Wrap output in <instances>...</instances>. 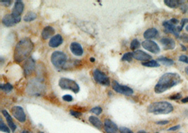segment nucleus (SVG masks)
<instances>
[{
	"instance_id": "17",
	"label": "nucleus",
	"mask_w": 188,
	"mask_h": 133,
	"mask_svg": "<svg viewBox=\"0 0 188 133\" xmlns=\"http://www.w3.org/2000/svg\"><path fill=\"white\" fill-rule=\"evenodd\" d=\"M71 53L76 56H81L83 54V49L81 45L77 43V42H73L70 46Z\"/></svg>"
},
{
	"instance_id": "14",
	"label": "nucleus",
	"mask_w": 188,
	"mask_h": 133,
	"mask_svg": "<svg viewBox=\"0 0 188 133\" xmlns=\"http://www.w3.org/2000/svg\"><path fill=\"white\" fill-rule=\"evenodd\" d=\"M34 69L35 61L32 58H29V59L26 61V62L23 65V71L25 76L31 75L32 72L34 71Z\"/></svg>"
},
{
	"instance_id": "30",
	"label": "nucleus",
	"mask_w": 188,
	"mask_h": 133,
	"mask_svg": "<svg viewBox=\"0 0 188 133\" xmlns=\"http://www.w3.org/2000/svg\"><path fill=\"white\" fill-rule=\"evenodd\" d=\"M0 130H1L2 132H4L10 133L9 128L6 126V124H4V121H2V119H1V124H0Z\"/></svg>"
},
{
	"instance_id": "10",
	"label": "nucleus",
	"mask_w": 188,
	"mask_h": 133,
	"mask_svg": "<svg viewBox=\"0 0 188 133\" xmlns=\"http://www.w3.org/2000/svg\"><path fill=\"white\" fill-rule=\"evenodd\" d=\"M163 26L164 27L165 31L168 33H171L173 34L174 36H176L177 38L179 37V30H178V26H176L174 24L172 23L170 20H166L163 23Z\"/></svg>"
},
{
	"instance_id": "39",
	"label": "nucleus",
	"mask_w": 188,
	"mask_h": 133,
	"mask_svg": "<svg viewBox=\"0 0 188 133\" xmlns=\"http://www.w3.org/2000/svg\"><path fill=\"white\" fill-rule=\"evenodd\" d=\"M180 128H181V126H180V125H178V126H175L173 127H170V128L168 129V131H176V130H179Z\"/></svg>"
},
{
	"instance_id": "49",
	"label": "nucleus",
	"mask_w": 188,
	"mask_h": 133,
	"mask_svg": "<svg viewBox=\"0 0 188 133\" xmlns=\"http://www.w3.org/2000/svg\"><path fill=\"white\" fill-rule=\"evenodd\" d=\"M186 30L188 32V25L186 26Z\"/></svg>"
},
{
	"instance_id": "16",
	"label": "nucleus",
	"mask_w": 188,
	"mask_h": 133,
	"mask_svg": "<svg viewBox=\"0 0 188 133\" xmlns=\"http://www.w3.org/2000/svg\"><path fill=\"white\" fill-rule=\"evenodd\" d=\"M160 42L165 50H173L176 47V42L172 38L164 37L160 40Z\"/></svg>"
},
{
	"instance_id": "25",
	"label": "nucleus",
	"mask_w": 188,
	"mask_h": 133,
	"mask_svg": "<svg viewBox=\"0 0 188 133\" xmlns=\"http://www.w3.org/2000/svg\"><path fill=\"white\" fill-rule=\"evenodd\" d=\"M36 18H37L36 13L31 11L26 13V15L23 18V20L24 21H26V22H31V21L35 20Z\"/></svg>"
},
{
	"instance_id": "19",
	"label": "nucleus",
	"mask_w": 188,
	"mask_h": 133,
	"mask_svg": "<svg viewBox=\"0 0 188 133\" xmlns=\"http://www.w3.org/2000/svg\"><path fill=\"white\" fill-rule=\"evenodd\" d=\"M2 113L3 115L4 116L5 118H6V120H7V124L8 126H9V127L11 128V130H12V132H15L16 129V126L15 123H13V119L12 118V116H11L9 115V114L8 113V111H6V110H2Z\"/></svg>"
},
{
	"instance_id": "43",
	"label": "nucleus",
	"mask_w": 188,
	"mask_h": 133,
	"mask_svg": "<svg viewBox=\"0 0 188 133\" xmlns=\"http://www.w3.org/2000/svg\"><path fill=\"white\" fill-rule=\"evenodd\" d=\"M182 102H183V103L188 102V97L184 98V99H182Z\"/></svg>"
},
{
	"instance_id": "42",
	"label": "nucleus",
	"mask_w": 188,
	"mask_h": 133,
	"mask_svg": "<svg viewBox=\"0 0 188 133\" xmlns=\"http://www.w3.org/2000/svg\"><path fill=\"white\" fill-rule=\"evenodd\" d=\"M168 123H169L168 121H161L157 122V124H158V125H166Z\"/></svg>"
},
{
	"instance_id": "38",
	"label": "nucleus",
	"mask_w": 188,
	"mask_h": 133,
	"mask_svg": "<svg viewBox=\"0 0 188 133\" xmlns=\"http://www.w3.org/2000/svg\"><path fill=\"white\" fill-rule=\"evenodd\" d=\"M63 100L66 102H71L73 100V97L70 95H65L63 96Z\"/></svg>"
},
{
	"instance_id": "40",
	"label": "nucleus",
	"mask_w": 188,
	"mask_h": 133,
	"mask_svg": "<svg viewBox=\"0 0 188 133\" xmlns=\"http://www.w3.org/2000/svg\"><path fill=\"white\" fill-rule=\"evenodd\" d=\"M0 2H1V3L3 5H4V6H9L12 2V1H4V0H2V1H0Z\"/></svg>"
},
{
	"instance_id": "27",
	"label": "nucleus",
	"mask_w": 188,
	"mask_h": 133,
	"mask_svg": "<svg viewBox=\"0 0 188 133\" xmlns=\"http://www.w3.org/2000/svg\"><path fill=\"white\" fill-rule=\"evenodd\" d=\"M133 58V53H126L122 57L123 61H127V62H131Z\"/></svg>"
},
{
	"instance_id": "36",
	"label": "nucleus",
	"mask_w": 188,
	"mask_h": 133,
	"mask_svg": "<svg viewBox=\"0 0 188 133\" xmlns=\"http://www.w3.org/2000/svg\"><path fill=\"white\" fill-rule=\"evenodd\" d=\"M179 61L188 64V58L187 56H186V55H181V56L179 57Z\"/></svg>"
},
{
	"instance_id": "1",
	"label": "nucleus",
	"mask_w": 188,
	"mask_h": 133,
	"mask_svg": "<svg viewBox=\"0 0 188 133\" xmlns=\"http://www.w3.org/2000/svg\"><path fill=\"white\" fill-rule=\"evenodd\" d=\"M182 81L181 77L176 73H166L158 80L155 86L154 91L157 94H161L166 90L177 86Z\"/></svg>"
},
{
	"instance_id": "23",
	"label": "nucleus",
	"mask_w": 188,
	"mask_h": 133,
	"mask_svg": "<svg viewBox=\"0 0 188 133\" xmlns=\"http://www.w3.org/2000/svg\"><path fill=\"white\" fill-rule=\"evenodd\" d=\"M89 121L92 123L94 126L96 127V128L98 129H101L103 126V124L101 123V121L99 120L97 117L96 116H90L89 117Z\"/></svg>"
},
{
	"instance_id": "6",
	"label": "nucleus",
	"mask_w": 188,
	"mask_h": 133,
	"mask_svg": "<svg viewBox=\"0 0 188 133\" xmlns=\"http://www.w3.org/2000/svg\"><path fill=\"white\" fill-rule=\"evenodd\" d=\"M93 77L96 81V82H97V83L99 84L103 85V86H109L110 85V80L109 79V77L100 70H94Z\"/></svg>"
},
{
	"instance_id": "33",
	"label": "nucleus",
	"mask_w": 188,
	"mask_h": 133,
	"mask_svg": "<svg viewBox=\"0 0 188 133\" xmlns=\"http://www.w3.org/2000/svg\"><path fill=\"white\" fill-rule=\"evenodd\" d=\"M119 131L120 133H134L132 130L125 127H120L119 128Z\"/></svg>"
},
{
	"instance_id": "29",
	"label": "nucleus",
	"mask_w": 188,
	"mask_h": 133,
	"mask_svg": "<svg viewBox=\"0 0 188 133\" xmlns=\"http://www.w3.org/2000/svg\"><path fill=\"white\" fill-rule=\"evenodd\" d=\"M140 46V43L138 39H133L130 43V49L132 50H136Z\"/></svg>"
},
{
	"instance_id": "2",
	"label": "nucleus",
	"mask_w": 188,
	"mask_h": 133,
	"mask_svg": "<svg viewBox=\"0 0 188 133\" xmlns=\"http://www.w3.org/2000/svg\"><path fill=\"white\" fill-rule=\"evenodd\" d=\"M34 45L30 39L26 38L18 42L15 48L14 60L16 62L25 60L33 50Z\"/></svg>"
},
{
	"instance_id": "37",
	"label": "nucleus",
	"mask_w": 188,
	"mask_h": 133,
	"mask_svg": "<svg viewBox=\"0 0 188 133\" xmlns=\"http://www.w3.org/2000/svg\"><path fill=\"white\" fill-rule=\"evenodd\" d=\"M180 37L183 43H188V35L187 34H182Z\"/></svg>"
},
{
	"instance_id": "34",
	"label": "nucleus",
	"mask_w": 188,
	"mask_h": 133,
	"mask_svg": "<svg viewBox=\"0 0 188 133\" xmlns=\"http://www.w3.org/2000/svg\"><path fill=\"white\" fill-rule=\"evenodd\" d=\"M70 114H71L72 116L76 117V118H79V117L82 116V113L78 112V111H73V110L70 111Z\"/></svg>"
},
{
	"instance_id": "15",
	"label": "nucleus",
	"mask_w": 188,
	"mask_h": 133,
	"mask_svg": "<svg viewBox=\"0 0 188 133\" xmlns=\"http://www.w3.org/2000/svg\"><path fill=\"white\" fill-rule=\"evenodd\" d=\"M104 127L106 133H118V130H119L116 125L110 119L105 120Z\"/></svg>"
},
{
	"instance_id": "3",
	"label": "nucleus",
	"mask_w": 188,
	"mask_h": 133,
	"mask_svg": "<svg viewBox=\"0 0 188 133\" xmlns=\"http://www.w3.org/2000/svg\"><path fill=\"white\" fill-rule=\"evenodd\" d=\"M173 111V106L171 103L168 102H156L152 103L148 108L147 111L149 113L157 114H168L171 113Z\"/></svg>"
},
{
	"instance_id": "28",
	"label": "nucleus",
	"mask_w": 188,
	"mask_h": 133,
	"mask_svg": "<svg viewBox=\"0 0 188 133\" xmlns=\"http://www.w3.org/2000/svg\"><path fill=\"white\" fill-rule=\"evenodd\" d=\"M1 89L5 92H9L13 89V86L10 84H5L1 85Z\"/></svg>"
},
{
	"instance_id": "21",
	"label": "nucleus",
	"mask_w": 188,
	"mask_h": 133,
	"mask_svg": "<svg viewBox=\"0 0 188 133\" xmlns=\"http://www.w3.org/2000/svg\"><path fill=\"white\" fill-rule=\"evenodd\" d=\"M184 2L185 1H180V0H164V4L171 9H176L183 4Z\"/></svg>"
},
{
	"instance_id": "22",
	"label": "nucleus",
	"mask_w": 188,
	"mask_h": 133,
	"mask_svg": "<svg viewBox=\"0 0 188 133\" xmlns=\"http://www.w3.org/2000/svg\"><path fill=\"white\" fill-rule=\"evenodd\" d=\"M158 34V30L156 28H149L148 30H147L145 32H144V38H145L146 39L149 40L150 39L154 38V37L157 36Z\"/></svg>"
},
{
	"instance_id": "31",
	"label": "nucleus",
	"mask_w": 188,
	"mask_h": 133,
	"mask_svg": "<svg viewBox=\"0 0 188 133\" xmlns=\"http://www.w3.org/2000/svg\"><path fill=\"white\" fill-rule=\"evenodd\" d=\"M90 112L95 114V115H99L102 112V109L99 107V106H96V107H94L90 110Z\"/></svg>"
},
{
	"instance_id": "46",
	"label": "nucleus",
	"mask_w": 188,
	"mask_h": 133,
	"mask_svg": "<svg viewBox=\"0 0 188 133\" xmlns=\"http://www.w3.org/2000/svg\"><path fill=\"white\" fill-rule=\"evenodd\" d=\"M138 133H147V132L144 131H139V132H138Z\"/></svg>"
},
{
	"instance_id": "18",
	"label": "nucleus",
	"mask_w": 188,
	"mask_h": 133,
	"mask_svg": "<svg viewBox=\"0 0 188 133\" xmlns=\"http://www.w3.org/2000/svg\"><path fill=\"white\" fill-rule=\"evenodd\" d=\"M63 43V38L60 34H56L51 38L49 42V46L52 48H56L59 46Z\"/></svg>"
},
{
	"instance_id": "11",
	"label": "nucleus",
	"mask_w": 188,
	"mask_h": 133,
	"mask_svg": "<svg viewBox=\"0 0 188 133\" xmlns=\"http://www.w3.org/2000/svg\"><path fill=\"white\" fill-rule=\"evenodd\" d=\"M21 18H16L12 14H7L2 18V24L7 27H12L21 21Z\"/></svg>"
},
{
	"instance_id": "45",
	"label": "nucleus",
	"mask_w": 188,
	"mask_h": 133,
	"mask_svg": "<svg viewBox=\"0 0 188 133\" xmlns=\"http://www.w3.org/2000/svg\"><path fill=\"white\" fill-rule=\"evenodd\" d=\"M185 73H186V74H187V75H188V66H186V67H185Z\"/></svg>"
},
{
	"instance_id": "47",
	"label": "nucleus",
	"mask_w": 188,
	"mask_h": 133,
	"mask_svg": "<svg viewBox=\"0 0 188 133\" xmlns=\"http://www.w3.org/2000/svg\"><path fill=\"white\" fill-rule=\"evenodd\" d=\"M90 60L92 61V62H94V61H95V59H94V58H90Z\"/></svg>"
},
{
	"instance_id": "20",
	"label": "nucleus",
	"mask_w": 188,
	"mask_h": 133,
	"mask_svg": "<svg viewBox=\"0 0 188 133\" xmlns=\"http://www.w3.org/2000/svg\"><path fill=\"white\" fill-rule=\"evenodd\" d=\"M55 32L54 29L51 26H47L43 29L42 32V36L44 39H47L52 36Z\"/></svg>"
},
{
	"instance_id": "44",
	"label": "nucleus",
	"mask_w": 188,
	"mask_h": 133,
	"mask_svg": "<svg viewBox=\"0 0 188 133\" xmlns=\"http://www.w3.org/2000/svg\"><path fill=\"white\" fill-rule=\"evenodd\" d=\"M181 47L182 48V50H184V51H186L187 50V48L186 47H185L183 45H182V44H181Z\"/></svg>"
},
{
	"instance_id": "12",
	"label": "nucleus",
	"mask_w": 188,
	"mask_h": 133,
	"mask_svg": "<svg viewBox=\"0 0 188 133\" xmlns=\"http://www.w3.org/2000/svg\"><path fill=\"white\" fill-rule=\"evenodd\" d=\"M133 53V58H135V60H138L139 61L147 62V61H149V60H151L152 58L151 55L147 54V53L142 51L141 50H135Z\"/></svg>"
},
{
	"instance_id": "7",
	"label": "nucleus",
	"mask_w": 188,
	"mask_h": 133,
	"mask_svg": "<svg viewBox=\"0 0 188 133\" xmlns=\"http://www.w3.org/2000/svg\"><path fill=\"white\" fill-rule=\"evenodd\" d=\"M112 87L115 92L120 93V94L127 95V96L133 94V90L131 88L120 85L116 81H113Z\"/></svg>"
},
{
	"instance_id": "50",
	"label": "nucleus",
	"mask_w": 188,
	"mask_h": 133,
	"mask_svg": "<svg viewBox=\"0 0 188 133\" xmlns=\"http://www.w3.org/2000/svg\"><path fill=\"white\" fill-rule=\"evenodd\" d=\"M38 133H44V132H38Z\"/></svg>"
},
{
	"instance_id": "35",
	"label": "nucleus",
	"mask_w": 188,
	"mask_h": 133,
	"mask_svg": "<svg viewBox=\"0 0 188 133\" xmlns=\"http://www.w3.org/2000/svg\"><path fill=\"white\" fill-rule=\"evenodd\" d=\"M182 98V95L180 94V93H176V94H174L173 95H172L170 97H169V99L170 100H179L181 99Z\"/></svg>"
},
{
	"instance_id": "32",
	"label": "nucleus",
	"mask_w": 188,
	"mask_h": 133,
	"mask_svg": "<svg viewBox=\"0 0 188 133\" xmlns=\"http://www.w3.org/2000/svg\"><path fill=\"white\" fill-rule=\"evenodd\" d=\"M188 23V18H183L181 20V26H178V30L179 32H181V30H182V29H183L184 26L186 25V24Z\"/></svg>"
},
{
	"instance_id": "24",
	"label": "nucleus",
	"mask_w": 188,
	"mask_h": 133,
	"mask_svg": "<svg viewBox=\"0 0 188 133\" xmlns=\"http://www.w3.org/2000/svg\"><path fill=\"white\" fill-rule=\"evenodd\" d=\"M157 61L158 62H160L161 64H162V65H166V66H171V65H173L174 64V61L173 60L170 59V58H166V57L158 58H157Z\"/></svg>"
},
{
	"instance_id": "5",
	"label": "nucleus",
	"mask_w": 188,
	"mask_h": 133,
	"mask_svg": "<svg viewBox=\"0 0 188 133\" xmlns=\"http://www.w3.org/2000/svg\"><path fill=\"white\" fill-rule=\"evenodd\" d=\"M66 60L67 57L66 54L61 51H54L51 56L52 63L57 68H61L65 65Z\"/></svg>"
},
{
	"instance_id": "8",
	"label": "nucleus",
	"mask_w": 188,
	"mask_h": 133,
	"mask_svg": "<svg viewBox=\"0 0 188 133\" xmlns=\"http://www.w3.org/2000/svg\"><path fill=\"white\" fill-rule=\"evenodd\" d=\"M142 46L144 49L154 54H158L160 52V48L156 42L152 40H145L142 43Z\"/></svg>"
},
{
	"instance_id": "48",
	"label": "nucleus",
	"mask_w": 188,
	"mask_h": 133,
	"mask_svg": "<svg viewBox=\"0 0 188 133\" xmlns=\"http://www.w3.org/2000/svg\"><path fill=\"white\" fill-rule=\"evenodd\" d=\"M22 133H31L30 132H27V131H23L22 132Z\"/></svg>"
},
{
	"instance_id": "13",
	"label": "nucleus",
	"mask_w": 188,
	"mask_h": 133,
	"mask_svg": "<svg viewBox=\"0 0 188 133\" xmlns=\"http://www.w3.org/2000/svg\"><path fill=\"white\" fill-rule=\"evenodd\" d=\"M23 9H24L23 2L20 1V0H18V1L15 2L12 14L16 18H21V15L23 11Z\"/></svg>"
},
{
	"instance_id": "9",
	"label": "nucleus",
	"mask_w": 188,
	"mask_h": 133,
	"mask_svg": "<svg viewBox=\"0 0 188 133\" xmlns=\"http://www.w3.org/2000/svg\"><path fill=\"white\" fill-rule=\"evenodd\" d=\"M12 114L16 119H17L21 123H23L26 120V114L23 109L20 106H14L12 109Z\"/></svg>"
},
{
	"instance_id": "41",
	"label": "nucleus",
	"mask_w": 188,
	"mask_h": 133,
	"mask_svg": "<svg viewBox=\"0 0 188 133\" xmlns=\"http://www.w3.org/2000/svg\"><path fill=\"white\" fill-rule=\"evenodd\" d=\"M170 21L175 25H177L179 23V20L178 19H176V18H172V19L170 20Z\"/></svg>"
},
{
	"instance_id": "4",
	"label": "nucleus",
	"mask_w": 188,
	"mask_h": 133,
	"mask_svg": "<svg viewBox=\"0 0 188 133\" xmlns=\"http://www.w3.org/2000/svg\"><path fill=\"white\" fill-rule=\"evenodd\" d=\"M59 86L61 87V88L64 90H70L75 93H78L80 90V87L76 81L73 80L61 78L59 81Z\"/></svg>"
},
{
	"instance_id": "26",
	"label": "nucleus",
	"mask_w": 188,
	"mask_h": 133,
	"mask_svg": "<svg viewBox=\"0 0 188 133\" xmlns=\"http://www.w3.org/2000/svg\"><path fill=\"white\" fill-rule=\"evenodd\" d=\"M142 65L144 66H147V67H158L160 66L159 63L157 60H149L147 62H143Z\"/></svg>"
},
{
	"instance_id": "51",
	"label": "nucleus",
	"mask_w": 188,
	"mask_h": 133,
	"mask_svg": "<svg viewBox=\"0 0 188 133\" xmlns=\"http://www.w3.org/2000/svg\"><path fill=\"white\" fill-rule=\"evenodd\" d=\"M156 133H159V132H156Z\"/></svg>"
}]
</instances>
